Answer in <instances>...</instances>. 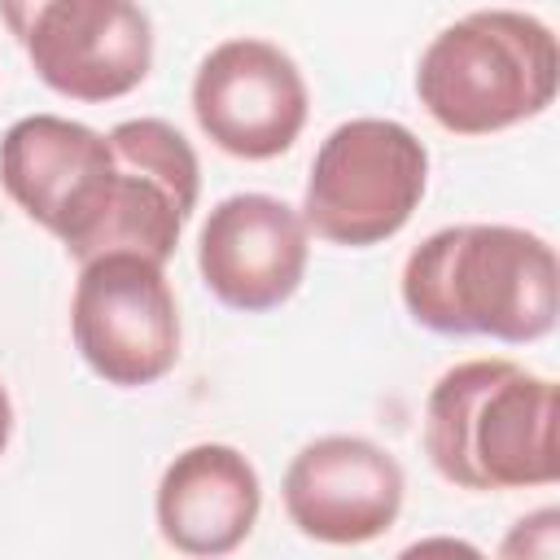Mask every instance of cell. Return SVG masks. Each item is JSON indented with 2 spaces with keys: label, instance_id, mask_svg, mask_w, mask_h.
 I'll return each instance as SVG.
<instances>
[{
  "label": "cell",
  "instance_id": "5b68a950",
  "mask_svg": "<svg viewBox=\"0 0 560 560\" xmlns=\"http://www.w3.org/2000/svg\"><path fill=\"white\" fill-rule=\"evenodd\" d=\"M70 341L88 372L114 389H144L179 363V302L166 262L105 249L79 262L70 293Z\"/></svg>",
  "mask_w": 560,
  "mask_h": 560
},
{
  "label": "cell",
  "instance_id": "8992f818",
  "mask_svg": "<svg viewBox=\"0 0 560 560\" xmlns=\"http://www.w3.org/2000/svg\"><path fill=\"white\" fill-rule=\"evenodd\" d=\"M0 22L35 79L74 105L122 101L153 70V22L140 0H0Z\"/></svg>",
  "mask_w": 560,
  "mask_h": 560
},
{
  "label": "cell",
  "instance_id": "7c38bea8",
  "mask_svg": "<svg viewBox=\"0 0 560 560\" xmlns=\"http://www.w3.org/2000/svg\"><path fill=\"white\" fill-rule=\"evenodd\" d=\"M262 512V477L232 442H192L158 477L153 521L171 551L214 560L245 547Z\"/></svg>",
  "mask_w": 560,
  "mask_h": 560
},
{
  "label": "cell",
  "instance_id": "3957f363",
  "mask_svg": "<svg viewBox=\"0 0 560 560\" xmlns=\"http://www.w3.org/2000/svg\"><path fill=\"white\" fill-rule=\"evenodd\" d=\"M560 88L556 31L525 9H472L416 61V96L451 136H494L538 118Z\"/></svg>",
  "mask_w": 560,
  "mask_h": 560
},
{
  "label": "cell",
  "instance_id": "9a60e30c",
  "mask_svg": "<svg viewBox=\"0 0 560 560\" xmlns=\"http://www.w3.org/2000/svg\"><path fill=\"white\" fill-rule=\"evenodd\" d=\"M429 547H442V551H468V556H477V547H468V542H459V538H429V542H416V547H407V551H429Z\"/></svg>",
  "mask_w": 560,
  "mask_h": 560
},
{
  "label": "cell",
  "instance_id": "7a4b0ae2",
  "mask_svg": "<svg viewBox=\"0 0 560 560\" xmlns=\"http://www.w3.org/2000/svg\"><path fill=\"white\" fill-rule=\"evenodd\" d=\"M560 394L516 359H464L424 398V455L455 490H538L560 477Z\"/></svg>",
  "mask_w": 560,
  "mask_h": 560
},
{
  "label": "cell",
  "instance_id": "9c48e42d",
  "mask_svg": "<svg viewBox=\"0 0 560 560\" xmlns=\"http://www.w3.org/2000/svg\"><path fill=\"white\" fill-rule=\"evenodd\" d=\"M280 499L302 538L363 547L398 525L407 472L381 442L363 433H324L289 459Z\"/></svg>",
  "mask_w": 560,
  "mask_h": 560
},
{
  "label": "cell",
  "instance_id": "52a82bcc",
  "mask_svg": "<svg viewBox=\"0 0 560 560\" xmlns=\"http://www.w3.org/2000/svg\"><path fill=\"white\" fill-rule=\"evenodd\" d=\"M0 188L74 262H88L114 197V144L79 118L26 114L0 136Z\"/></svg>",
  "mask_w": 560,
  "mask_h": 560
},
{
  "label": "cell",
  "instance_id": "6da1fadb",
  "mask_svg": "<svg viewBox=\"0 0 560 560\" xmlns=\"http://www.w3.org/2000/svg\"><path fill=\"white\" fill-rule=\"evenodd\" d=\"M402 311L438 337L542 341L560 315V262L547 236L516 223H451L429 232L398 276Z\"/></svg>",
  "mask_w": 560,
  "mask_h": 560
},
{
  "label": "cell",
  "instance_id": "5bb4252c",
  "mask_svg": "<svg viewBox=\"0 0 560 560\" xmlns=\"http://www.w3.org/2000/svg\"><path fill=\"white\" fill-rule=\"evenodd\" d=\"M9 438H13V398H9V385L0 376V455L9 451Z\"/></svg>",
  "mask_w": 560,
  "mask_h": 560
},
{
  "label": "cell",
  "instance_id": "ba28073f",
  "mask_svg": "<svg viewBox=\"0 0 560 560\" xmlns=\"http://www.w3.org/2000/svg\"><path fill=\"white\" fill-rule=\"evenodd\" d=\"M188 101L201 136L241 162L289 153L311 114V88L298 61L262 35L214 44L192 74Z\"/></svg>",
  "mask_w": 560,
  "mask_h": 560
},
{
  "label": "cell",
  "instance_id": "30bf717a",
  "mask_svg": "<svg viewBox=\"0 0 560 560\" xmlns=\"http://www.w3.org/2000/svg\"><path fill=\"white\" fill-rule=\"evenodd\" d=\"M311 262V228L298 206L271 192H232L210 206L197 232V271L214 302L241 315L284 306Z\"/></svg>",
  "mask_w": 560,
  "mask_h": 560
},
{
  "label": "cell",
  "instance_id": "4fadbf2b",
  "mask_svg": "<svg viewBox=\"0 0 560 560\" xmlns=\"http://www.w3.org/2000/svg\"><path fill=\"white\" fill-rule=\"evenodd\" d=\"M556 547H560V512L547 503V508H538V512H529V516H521L516 525H512V534L503 538V547H499V556H508V560H551L556 556Z\"/></svg>",
  "mask_w": 560,
  "mask_h": 560
},
{
  "label": "cell",
  "instance_id": "8fae6325",
  "mask_svg": "<svg viewBox=\"0 0 560 560\" xmlns=\"http://www.w3.org/2000/svg\"><path fill=\"white\" fill-rule=\"evenodd\" d=\"M105 136L114 144V197L96 254L136 249L153 262H171L201 197L197 149L166 118H122Z\"/></svg>",
  "mask_w": 560,
  "mask_h": 560
},
{
  "label": "cell",
  "instance_id": "277c9868",
  "mask_svg": "<svg viewBox=\"0 0 560 560\" xmlns=\"http://www.w3.org/2000/svg\"><path fill=\"white\" fill-rule=\"evenodd\" d=\"M429 192V149L398 118L337 122L306 171L302 219L311 236L341 249H372L394 241Z\"/></svg>",
  "mask_w": 560,
  "mask_h": 560
}]
</instances>
